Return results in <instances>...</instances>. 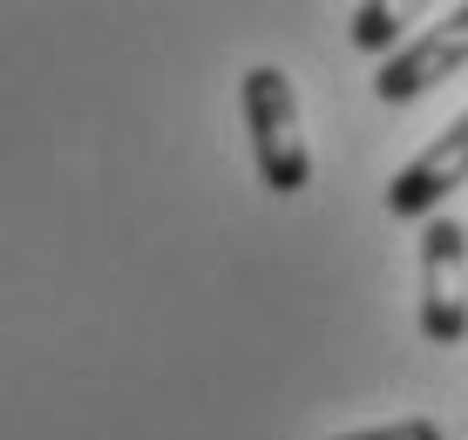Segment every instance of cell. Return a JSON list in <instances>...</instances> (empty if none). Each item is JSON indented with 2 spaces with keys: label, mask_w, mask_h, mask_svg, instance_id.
<instances>
[{
  "label": "cell",
  "mask_w": 468,
  "mask_h": 440,
  "mask_svg": "<svg viewBox=\"0 0 468 440\" xmlns=\"http://www.w3.org/2000/svg\"><path fill=\"white\" fill-rule=\"evenodd\" d=\"M238 102H245V136H251V162H258V183L271 197H299L313 183V150H305V129H299V89L285 68L258 61L238 81Z\"/></svg>",
  "instance_id": "cell-1"
},
{
  "label": "cell",
  "mask_w": 468,
  "mask_h": 440,
  "mask_svg": "<svg viewBox=\"0 0 468 440\" xmlns=\"http://www.w3.org/2000/svg\"><path fill=\"white\" fill-rule=\"evenodd\" d=\"M421 332L428 346L468 339V224L428 217L421 224Z\"/></svg>",
  "instance_id": "cell-2"
},
{
  "label": "cell",
  "mask_w": 468,
  "mask_h": 440,
  "mask_svg": "<svg viewBox=\"0 0 468 440\" xmlns=\"http://www.w3.org/2000/svg\"><path fill=\"white\" fill-rule=\"evenodd\" d=\"M455 68H468V7L455 14H441V21L428 27L421 41H408V47H394V55L380 61V75H374V95L387 109H400V102H421L428 89H441Z\"/></svg>",
  "instance_id": "cell-3"
},
{
  "label": "cell",
  "mask_w": 468,
  "mask_h": 440,
  "mask_svg": "<svg viewBox=\"0 0 468 440\" xmlns=\"http://www.w3.org/2000/svg\"><path fill=\"white\" fill-rule=\"evenodd\" d=\"M462 183H468V109L394 176V183H387V217L428 224V217H441V204L455 197Z\"/></svg>",
  "instance_id": "cell-4"
},
{
  "label": "cell",
  "mask_w": 468,
  "mask_h": 440,
  "mask_svg": "<svg viewBox=\"0 0 468 440\" xmlns=\"http://www.w3.org/2000/svg\"><path fill=\"white\" fill-rule=\"evenodd\" d=\"M394 41H400V14H394V7H380V0H374V7L353 14V47L380 55V47H394Z\"/></svg>",
  "instance_id": "cell-5"
},
{
  "label": "cell",
  "mask_w": 468,
  "mask_h": 440,
  "mask_svg": "<svg viewBox=\"0 0 468 440\" xmlns=\"http://www.w3.org/2000/svg\"><path fill=\"white\" fill-rule=\"evenodd\" d=\"M340 440H448V434H441V420L408 414V420H387V427H367V434H340Z\"/></svg>",
  "instance_id": "cell-6"
}]
</instances>
